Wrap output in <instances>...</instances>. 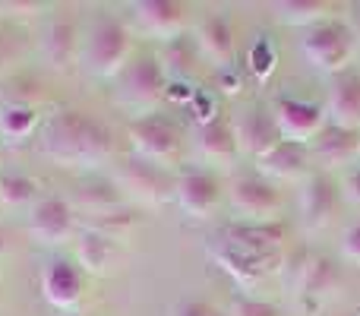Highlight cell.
<instances>
[{"mask_svg": "<svg viewBox=\"0 0 360 316\" xmlns=\"http://www.w3.org/2000/svg\"><path fill=\"white\" fill-rule=\"evenodd\" d=\"M111 130L86 111H57L41 130V156L67 168H95L111 156Z\"/></svg>", "mask_w": 360, "mask_h": 316, "instance_id": "obj_1", "label": "cell"}, {"mask_svg": "<svg viewBox=\"0 0 360 316\" xmlns=\"http://www.w3.org/2000/svg\"><path fill=\"white\" fill-rule=\"evenodd\" d=\"M300 48H304V57L313 70H319V73H326V76H342L345 70H348L351 57H354L357 38H354V32L348 29V23H342V19H326V23L307 29Z\"/></svg>", "mask_w": 360, "mask_h": 316, "instance_id": "obj_2", "label": "cell"}, {"mask_svg": "<svg viewBox=\"0 0 360 316\" xmlns=\"http://www.w3.org/2000/svg\"><path fill=\"white\" fill-rule=\"evenodd\" d=\"M130 61V29L114 16H101L98 23L89 29V38L82 44V63L92 76H108L117 73Z\"/></svg>", "mask_w": 360, "mask_h": 316, "instance_id": "obj_3", "label": "cell"}, {"mask_svg": "<svg viewBox=\"0 0 360 316\" xmlns=\"http://www.w3.org/2000/svg\"><path fill=\"white\" fill-rule=\"evenodd\" d=\"M168 92V76L162 70L158 57H136L120 70L117 95L130 108H152Z\"/></svg>", "mask_w": 360, "mask_h": 316, "instance_id": "obj_4", "label": "cell"}, {"mask_svg": "<svg viewBox=\"0 0 360 316\" xmlns=\"http://www.w3.org/2000/svg\"><path fill=\"white\" fill-rule=\"evenodd\" d=\"M130 146L136 152V158L152 161L162 168L165 161H171L180 149V130L174 120L162 118V114H146V118L130 124Z\"/></svg>", "mask_w": 360, "mask_h": 316, "instance_id": "obj_5", "label": "cell"}, {"mask_svg": "<svg viewBox=\"0 0 360 316\" xmlns=\"http://www.w3.org/2000/svg\"><path fill=\"white\" fill-rule=\"evenodd\" d=\"M272 120L278 127V137L285 143H297V146H310L319 137V130L329 124L326 108L304 99H278L272 108Z\"/></svg>", "mask_w": 360, "mask_h": 316, "instance_id": "obj_6", "label": "cell"}, {"mask_svg": "<svg viewBox=\"0 0 360 316\" xmlns=\"http://www.w3.org/2000/svg\"><path fill=\"white\" fill-rule=\"evenodd\" d=\"M114 184L120 187V193H127V196H133L136 203H146V206H158L174 196V180L165 174V168L143 161L136 156L120 165Z\"/></svg>", "mask_w": 360, "mask_h": 316, "instance_id": "obj_7", "label": "cell"}, {"mask_svg": "<svg viewBox=\"0 0 360 316\" xmlns=\"http://www.w3.org/2000/svg\"><path fill=\"white\" fill-rule=\"evenodd\" d=\"M231 196V206L234 212L240 215V222H275L281 209V193L272 180L259 177H237L228 190Z\"/></svg>", "mask_w": 360, "mask_h": 316, "instance_id": "obj_8", "label": "cell"}, {"mask_svg": "<svg viewBox=\"0 0 360 316\" xmlns=\"http://www.w3.org/2000/svg\"><path fill=\"white\" fill-rule=\"evenodd\" d=\"M174 199L190 218H209L221 203V180L205 168H190L174 180Z\"/></svg>", "mask_w": 360, "mask_h": 316, "instance_id": "obj_9", "label": "cell"}, {"mask_svg": "<svg viewBox=\"0 0 360 316\" xmlns=\"http://www.w3.org/2000/svg\"><path fill=\"white\" fill-rule=\"evenodd\" d=\"M73 225H76V212L70 206V199H63V196L35 199L32 215H29V231L38 244H48V247L63 244L73 234Z\"/></svg>", "mask_w": 360, "mask_h": 316, "instance_id": "obj_10", "label": "cell"}, {"mask_svg": "<svg viewBox=\"0 0 360 316\" xmlns=\"http://www.w3.org/2000/svg\"><path fill=\"white\" fill-rule=\"evenodd\" d=\"M338 203H342V190H338V184L329 174L316 171L300 184L297 206H300L304 225H310V228H326V225L335 218Z\"/></svg>", "mask_w": 360, "mask_h": 316, "instance_id": "obj_11", "label": "cell"}, {"mask_svg": "<svg viewBox=\"0 0 360 316\" xmlns=\"http://www.w3.org/2000/svg\"><path fill=\"white\" fill-rule=\"evenodd\" d=\"M231 127H234L237 149L253 156L256 161L262 156H269V152L281 143L278 127H275V120H272V111H266V108H243V111L231 120Z\"/></svg>", "mask_w": 360, "mask_h": 316, "instance_id": "obj_12", "label": "cell"}, {"mask_svg": "<svg viewBox=\"0 0 360 316\" xmlns=\"http://www.w3.org/2000/svg\"><path fill=\"white\" fill-rule=\"evenodd\" d=\"M209 256H212V260H215L218 266H221L224 272H228L240 288H256L262 279H266L269 269H272V263H269V260H262V256H256V253H250V250L237 247V244H231L228 237H221V234L212 237Z\"/></svg>", "mask_w": 360, "mask_h": 316, "instance_id": "obj_13", "label": "cell"}, {"mask_svg": "<svg viewBox=\"0 0 360 316\" xmlns=\"http://www.w3.org/2000/svg\"><path fill=\"white\" fill-rule=\"evenodd\" d=\"M82 285H86V275H82L79 263L73 260H48L41 269V294L51 307L57 310H70V307L79 304L82 298Z\"/></svg>", "mask_w": 360, "mask_h": 316, "instance_id": "obj_14", "label": "cell"}, {"mask_svg": "<svg viewBox=\"0 0 360 316\" xmlns=\"http://www.w3.org/2000/svg\"><path fill=\"white\" fill-rule=\"evenodd\" d=\"M218 234L228 237L237 247L250 250V253L262 256V260L275 263L288 231L281 222H234V225H228V228H221Z\"/></svg>", "mask_w": 360, "mask_h": 316, "instance_id": "obj_15", "label": "cell"}, {"mask_svg": "<svg viewBox=\"0 0 360 316\" xmlns=\"http://www.w3.org/2000/svg\"><path fill=\"white\" fill-rule=\"evenodd\" d=\"M133 19L143 32L171 42V38L184 35L186 29V4L177 0H143V4H133Z\"/></svg>", "mask_w": 360, "mask_h": 316, "instance_id": "obj_16", "label": "cell"}, {"mask_svg": "<svg viewBox=\"0 0 360 316\" xmlns=\"http://www.w3.org/2000/svg\"><path fill=\"white\" fill-rule=\"evenodd\" d=\"M310 149L307 146H297V143H285L281 139L269 156L259 158V177L266 180H300L304 184L310 177Z\"/></svg>", "mask_w": 360, "mask_h": 316, "instance_id": "obj_17", "label": "cell"}, {"mask_svg": "<svg viewBox=\"0 0 360 316\" xmlns=\"http://www.w3.org/2000/svg\"><path fill=\"white\" fill-rule=\"evenodd\" d=\"M307 149H310V158L319 161L323 168H342V165H348L351 158H357L360 133L345 130V127H335V124H326L323 130H319V137L313 139Z\"/></svg>", "mask_w": 360, "mask_h": 316, "instance_id": "obj_18", "label": "cell"}, {"mask_svg": "<svg viewBox=\"0 0 360 316\" xmlns=\"http://www.w3.org/2000/svg\"><path fill=\"white\" fill-rule=\"evenodd\" d=\"M326 118H329V124L360 133V76L357 73L335 76V82L329 89V101H326Z\"/></svg>", "mask_w": 360, "mask_h": 316, "instance_id": "obj_19", "label": "cell"}, {"mask_svg": "<svg viewBox=\"0 0 360 316\" xmlns=\"http://www.w3.org/2000/svg\"><path fill=\"white\" fill-rule=\"evenodd\" d=\"M196 48H199V57L212 61L215 67L228 70L231 61H234V29L224 16H205L196 29Z\"/></svg>", "mask_w": 360, "mask_h": 316, "instance_id": "obj_20", "label": "cell"}, {"mask_svg": "<svg viewBox=\"0 0 360 316\" xmlns=\"http://www.w3.org/2000/svg\"><path fill=\"white\" fill-rule=\"evenodd\" d=\"M338 285V266L329 256H300L297 269H294V291L300 298H323Z\"/></svg>", "mask_w": 360, "mask_h": 316, "instance_id": "obj_21", "label": "cell"}, {"mask_svg": "<svg viewBox=\"0 0 360 316\" xmlns=\"http://www.w3.org/2000/svg\"><path fill=\"white\" fill-rule=\"evenodd\" d=\"M76 51H79V29H76V19L60 13V16L51 19L48 32H44V57H48L51 67L63 70L76 61Z\"/></svg>", "mask_w": 360, "mask_h": 316, "instance_id": "obj_22", "label": "cell"}, {"mask_svg": "<svg viewBox=\"0 0 360 316\" xmlns=\"http://www.w3.org/2000/svg\"><path fill=\"white\" fill-rule=\"evenodd\" d=\"M114 253H117V244H114L111 234H101L95 228H82L79 237H76V260H79V269L92 275H105L114 263Z\"/></svg>", "mask_w": 360, "mask_h": 316, "instance_id": "obj_23", "label": "cell"}, {"mask_svg": "<svg viewBox=\"0 0 360 316\" xmlns=\"http://www.w3.org/2000/svg\"><path fill=\"white\" fill-rule=\"evenodd\" d=\"M196 149L205 161H215V165H228L231 158L237 156V139H234V127L231 120L215 118L209 124H199L196 133Z\"/></svg>", "mask_w": 360, "mask_h": 316, "instance_id": "obj_24", "label": "cell"}, {"mask_svg": "<svg viewBox=\"0 0 360 316\" xmlns=\"http://www.w3.org/2000/svg\"><path fill=\"white\" fill-rule=\"evenodd\" d=\"M76 206L86 209V215H105V212L124 209V193L114 180H86L76 190Z\"/></svg>", "mask_w": 360, "mask_h": 316, "instance_id": "obj_25", "label": "cell"}, {"mask_svg": "<svg viewBox=\"0 0 360 316\" xmlns=\"http://www.w3.org/2000/svg\"><path fill=\"white\" fill-rule=\"evenodd\" d=\"M196 57H199V48L193 38L186 35H177L165 44V57H162V70L168 80H186L196 67Z\"/></svg>", "mask_w": 360, "mask_h": 316, "instance_id": "obj_26", "label": "cell"}, {"mask_svg": "<svg viewBox=\"0 0 360 316\" xmlns=\"http://www.w3.org/2000/svg\"><path fill=\"white\" fill-rule=\"evenodd\" d=\"M35 124H38L35 105H25V101H4V108H0V133H4L6 139H13V143L29 139L32 130H35Z\"/></svg>", "mask_w": 360, "mask_h": 316, "instance_id": "obj_27", "label": "cell"}, {"mask_svg": "<svg viewBox=\"0 0 360 316\" xmlns=\"http://www.w3.org/2000/svg\"><path fill=\"white\" fill-rule=\"evenodd\" d=\"M275 13L285 25H300V29H313V25L326 23V13L329 4L326 0H285V4H275Z\"/></svg>", "mask_w": 360, "mask_h": 316, "instance_id": "obj_28", "label": "cell"}, {"mask_svg": "<svg viewBox=\"0 0 360 316\" xmlns=\"http://www.w3.org/2000/svg\"><path fill=\"white\" fill-rule=\"evenodd\" d=\"M35 199V180L19 171L0 174V203L4 206H22Z\"/></svg>", "mask_w": 360, "mask_h": 316, "instance_id": "obj_29", "label": "cell"}, {"mask_svg": "<svg viewBox=\"0 0 360 316\" xmlns=\"http://www.w3.org/2000/svg\"><path fill=\"white\" fill-rule=\"evenodd\" d=\"M228 316H281V313H278V307L266 304V301H256V298H250V294H237V298L231 301Z\"/></svg>", "mask_w": 360, "mask_h": 316, "instance_id": "obj_30", "label": "cell"}, {"mask_svg": "<svg viewBox=\"0 0 360 316\" xmlns=\"http://www.w3.org/2000/svg\"><path fill=\"white\" fill-rule=\"evenodd\" d=\"M342 196L348 199V203H357L360 206V161L357 165H351L348 171H345V177H342Z\"/></svg>", "mask_w": 360, "mask_h": 316, "instance_id": "obj_31", "label": "cell"}, {"mask_svg": "<svg viewBox=\"0 0 360 316\" xmlns=\"http://www.w3.org/2000/svg\"><path fill=\"white\" fill-rule=\"evenodd\" d=\"M342 256L360 266V222H354L348 231L342 234Z\"/></svg>", "mask_w": 360, "mask_h": 316, "instance_id": "obj_32", "label": "cell"}, {"mask_svg": "<svg viewBox=\"0 0 360 316\" xmlns=\"http://www.w3.org/2000/svg\"><path fill=\"white\" fill-rule=\"evenodd\" d=\"M171 316H215V307L205 304V301H196V298H186V301H177Z\"/></svg>", "mask_w": 360, "mask_h": 316, "instance_id": "obj_33", "label": "cell"}, {"mask_svg": "<svg viewBox=\"0 0 360 316\" xmlns=\"http://www.w3.org/2000/svg\"><path fill=\"white\" fill-rule=\"evenodd\" d=\"M22 51V38L10 29H0V63H10Z\"/></svg>", "mask_w": 360, "mask_h": 316, "instance_id": "obj_34", "label": "cell"}, {"mask_svg": "<svg viewBox=\"0 0 360 316\" xmlns=\"http://www.w3.org/2000/svg\"><path fill=\"white\" fill-rule=\"evenodd\" d=\"M0 10H13V13H16V16H32V13H38V10H41V6H38L35 0H29V4H4V6H0Z\"/></svg>", "mask_w": 360, "mask_h": 316, "instance_id": "obj_35", "label": "cell"}, {"mask_svg": "<svg viewBox=\"0 0 360 316\" xmlns=\"http://www.w3.org/2000/svg\"><path fill=\"white\" fill-rule=\"evenodd\" d=\"M348 29L354 32V38H360V4L351 6V19H348Z\"/></svg>", "mask_w": 360, "mask_h": 316, "instance_id": "obj_36", "label": "cell"}, {"mask_svg": "<svg viewBox=\"0 0 360 316\" xmlns=\"http://www.w3.org/2000/svg\"><path fill=\"white\" fill-rule=\"evenodd\" d=\"M4 250H6V234L0 231V253H4Z\"/></svg>", "mask_w": 360, "mask_h": 316, "instance_id": "obj_37", "label": "cell"}, {"mask_svg": "<svg viewBox=\"0 0 360 316\" xmlns=\"http://www.w3.org/2000/svg\"><path fill=\"white\" fill-rule=\"evenodd\" d=\"M215 316H228V313H218V310H215Z\"/></svg>", "mask_w": 360, "mask_h": 316, "instance_id": "obj_38", "label": "cell"}, {"mask_svg": "<svg viewBox=\"0 0 360 316\" xmlns=\"http://www.w3.org/2000/svg\"><path fill=\"white\" fill-rule=\"evenodd\" d=\"M0 108H4V99H0Z\"/></svg>", "mask_w": 360, "mask_h": 316, "instance_id": "obj_39", "label": "cell"}, {"mask_svg": "<svg viewBox=\"0 0 360 316\" xmlns=\"http://www.w3.org/2000/svg\"><path fill=\"white\" fill-rule=\"evenodd\" d=\"M357 158H360V152H357Z\"/></svg>", "mask_w": 360, "mask_h": 316, "instance_id": "obj_40", "label": "cell"}]
</instances>
